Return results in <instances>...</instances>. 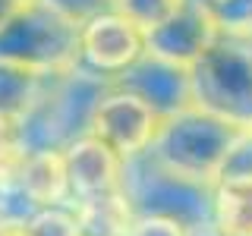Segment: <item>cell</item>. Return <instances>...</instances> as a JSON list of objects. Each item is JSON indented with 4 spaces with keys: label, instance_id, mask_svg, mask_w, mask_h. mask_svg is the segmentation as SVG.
Returning a JSON list of instances; mask_svg holds the SVG:
<instances>
[{
    "label": "cell",
    "instance_id": "1",
    "mask_svg": "<svg viewBox=\"0 0 252 236\" xmlns=\"http://www.w3.org/2000/svg\"><path fill=\"white\" fill-rule=\"evenodd\" d=\"M107 82L89 76L85 69L47 76L38 101L16 123V139L26 151H63L76 139L89 136L92 114L98 107Z\"/></svg>",
    "mask_w": 252,
    "mask_h": 236
},
{
    "label": "cell",
    "instance_id": "2",
    "mask_svg": "<svg viewBox=\"0 0 252 236\" xmlns=\"http://www.w3.org/2000/svg\"><path fill=\"white\" fill-rule=\"evenodd\" d=\"M240 132V126L192 104L161 123L148 154L177 177L211 186L224 170V161Z\"/></svg>",
    "mask_w": 252,
    "mask_h": 236
},
{
    "label": "cell",
    "instance_id": "3",
    "mask_svg": "<svg viewBox=\"0 0 252 236\" xmlns=\"http://www.w3.org/2000/svg\"><path fill=\"white\" fill-rule=\"evenodd\" d=\"M189 76L195 107L252 129V31H220Z\"/></svg>",
    "mask_w": 252,
    "mask_h": 236
},
{
    "label": "cell",
    "instance_id": "4",
    "mask_svg": "<svg viewBox=\"0 0 252 236\" xmlns=\"http://www.w3.org/2000/svg\"><path fill=\"white\" fill-rule=\"evenodd\" d=\"M0 60L38 76L69 73L79 60V22L44 0H35L0 29Z\"/></svg>",
    "mask_w": 252,
    "mask_h": 236
},
{
    "label": "cell",
    "instance_id": "5",
    "mask_svg": "<svg viewBox=\"0 0 252 236\" xmlns=\"http://www.w3.org/2000/svg\"><path fill=\"white\" fill-rule=\"evenodd\" d=\"M123 192L132 214L170 217L192 236L211 233V186L170 173L148 151L123 164Z\"/></svg>",
    "mask_w": 252,
    "mask_h": 236
},
{
    "label": "cell",
    "instance_id": "6",
    "mask_svg": "<svg viewBox=\"0 0 252 236\" xmlns=\"http://www.w3.org/2000/svg\"><path fill=\"white\" fill-rule=\"evenodd\" d=\"M148 54L145 31L132 26L117 10H104L92 19L79 22V60L76 66L89 76L114 85L126 69Z\"/></svg>",
    "mask_w": 252,
    "mask_h": 236
},
{
    "label": "cell",
    "instance_id": "7",
    "mask_svg": "<svg viewBox=\"0 0 252 236\" xmlns=\"http://www.w3.org/2000/svg\"><path fill=\"white\" fill-rule=\"evenodd\" d=\"M161 117L155 114L139 94L120 88V85H107L101 94L98 107L92 114L89 136L107 145L120 161H132V157L152 151L155 136L161 129Z\"/></svg>",
    "mask_w": 252,
    "mask_h": 236
},
{
    "label": "cell",
    "instance_id": "8",
    "mask_svg": "<svg viewBox=\"0 0 252 236\" xmlns=\"http://www.w3.org/2000/svg\"><path fill=\"white\" fill-rule=\"evenodd\" d=\"M220 26L208 3L202 0H183L161 26L145 31V47L152 57L192 69L202 54L218 41Z\"/></svg>",
    "mask_w": 252,
    "mask_h": 236
},
{
    "label": "cell",
    "instance_id": "9",
    "mask_svg": "<svg viewBox=\"0 0 252 236\" xmlns=\"http://www.w3.org/2000/svg\"><path fill=\"white\" fill-rule=\"evenodd\" d=\"M114 85L139 94L161 120L192 107V76H189V69L167 63L161 57H152V54H145L132 69H126Z\"/></svg>",
    "mask_w": 252,
    "mask_h": 236
},
{
    "label": "cell",
    "instance_id": "10",
    "mask_svg": "<svg viewBox=\"0 0 252 236\" xmlns=\"http://www.w3.org/2000/svg\"><path fill=\"white\" fill-rule=\"evenodd\" d=\"M63 161L69 177V208L123 189V161L98 139H76L69 148H63Z\"/></svg>",
    "mask_w": 252,
    "mask_h": 236
},
{
    "label": "cell",
    "instance_id": "11",
    "mask_svg": "<svg viewBox=\"0 0 252 236\" xmlns=\"http://www.w3.org/2000/svg\"><path fill=\"white\" fill-rule=\"evenodd\" d=\"M19 195L35 211L69 205V177L63 151H29L19 177Z\"/></svg>",
    "mask_w": 252,
    "mask_h": 236
},
{
    "label": "cell",
    "instance_id": "12",
    "mask_svg": "<svg viewBox=\"0 0 252 236\" xmlns=\"http://www.w3.org/2000/svg\"><path fill=\"white\" fill-rule=\"evenodd\" d=\"M211 233L252 236V177H218L211 183Z\"/></svg>",
    "mask_w": 252,
    "mask_h": 236
},
{
    "label": "cell",
    "instance_id": "13",
    "mask_svg": "<svg viewBox=\"0 0 252 236\" xmlns=\"http://www.w3.org/2000/svg\"><path fill=\"white\" fill-rule=\"evenodd\" d=\"M79 224H82L85 236H126L132 227V205L126 199V192H110L101 195V199L73 205Z\"/></svg>",
    "mask_w": 252,
    "mask_h": 236
},
{
    "label": "cell",
    "instance_id": "14",
    "mask_svg": "<svg viewBox=\"0 0 252 236\" xmlns=\"http://www.w3.org/2000/svg\"><path fill=\"white\" fill-rule=\"evenodd\" d=\"M47 82V76H38L26 66L0 60V117L10 123H19L32 110Z\"/></svg>",
    "mask_w": 252,
    "mask_h": 236
},
{
    "label": "cell",
    "instance_id": "15",
    "mask_svg": "<svg viewBox=\"0 0 252 236\" xmlns=\"http://www.w3.org/2000/svg\"><path fill=\"white\" fill-rule=\"evenodd\" d=\"M29 236H82V224L69 205L38 208L29 217Z\"/></svg>",
    "mask_w": 252,
    "mask_h": 236
},
{
    "label": "cell",
    "instance_id": "16",
    "mask_svg": "<svg viewBox=\"0 0 252 236\" xmlns=\"http://www.w3.org/2000/svg\"><path fill=\"white\" fill-rule=\"evenodd\" d=\"M180 3H183V0H114L110 10H117L120 16H126L132 26H139L142 31H148V29L161 26V22L167 19Z\"/></svg>",
    "mask_w": 252,
    "mask_h": 236
},
{
    "label": "cell",
    "instance_id": "17",
    "mask_svg": "<svg viewBox=\"0 0 252 236\" xmlns=\"http://www.w3.org/2000/svg\"><path fill=\"white\" fill-rule=\"evenodd\" d=\"M220 31H252V0H208Z\"/></svg>",
    "mask_w": 252,
    "mask_h": 236
},
{
    "label": "cell",
    "instance_id": "18",
    "mask_svg": "<svg viewBox=\"0 0 252 236\" xmlns=\"http://www.w3.org/2000/svg\"><path fill=\"white\" fill-rule=\"evenodd\" d=\"M126 236H192L183 224L170 217H155V214H136L132 217V227Z\"/></svg>",
    "mask_w": 252,
    "mask_h": 236
},
{
    "label": "cell",
    "instance_id": "19",
    "mask_svg": "<svg viewBox=\"0 0 252 236\" xmlns=\"http://www.w3.org/2000/svg\"><path fill=\"white\" fill-rule=\"evenodd\" d=\"M220 177H252V129H243L224 161Z\"/></svg>",
    "mask_w": 252,
    "mask_h": 236
},
{
    "label": "cell",
    "instance_id": "20",
    "mask_svg": "<svg viewBox=\"0 0 252 236\" xmlns=\"http://www.w3.org/2000/svg\"><path fill=\"white\" fill-rule=\"evenodd\" d=\"M44 3H51L54 10H60L63 16H69V19H76V22H85V19H92V16L110 10L114 0H44Z\"/></svg>",
    "mask_w": 252,
    "mask_h": 236
},
{
    "label": "cell",
    "instance_id": "21",
    "mask_svg": "<svg viewBox=\"0 0 252 236\" xmlns=\"http://www.w3.org/2000/svg\"><path fill=\"white\" fill-rule=\"evenodd\" d=\"M32 3H35V0H0V29H3L13 16H19L22 10H29Z\"/></svg>",
    "mask_w": 252,
    "mask_h": 236
},
{
    "label": "cell",
    "instance_id": "22",
    "mask_svg": "<svg viewBox=\"0 0 252 236\" xmlns=\"http://www.w3.org/2000/svg\"><path fill=\"white\" fill-rule=\"evenodd\" d=\"M13 136H16V123H10V120L0 117V145H3L6 139H13Z\"/></svg>",
    "mask_w": 252,
    "mask_h": 236
},
{
    "label": "cell",
    "instance_id": "23",
    "mask_svg": "<svg viewBox=\"0 0 252 236\" xmlns=\"http://www.w3.org/2000/svg\"><path fill=\"white\" fill-rule=\"evenodd\" d=\"M205 236H215V233H205Z\"/></svg>",
    "mask_w": 252,
    "mask_h": 236
},
{
    "label": "cell",
    "instance_id": "24",
    "mask_svg": "<svg viewBox=\"0 0 252 236\" xmlns=\"http://www.w3.org/2000/svg\"><path fill=\"white\" fill-rule=\"evenodd\" d=\"M202 3H208V0H202Z\"/></svg>",
    "mask_w": 252,
    "mask_h": 236
},
{
    "label": "cell",
    "instance_id": "25",
    "mask_svg": "<svg viewBox=\"0 0 252 236\" xmlns=\"http://www.w3.org/2000/svg\"><path fill=\"white\" fill-rule=\"evenodd\" d=\"M82 236H85V233H82Z\"/></svg>",
    "mask_w": 252,
    "mask_h": 236
}]
</instances>
